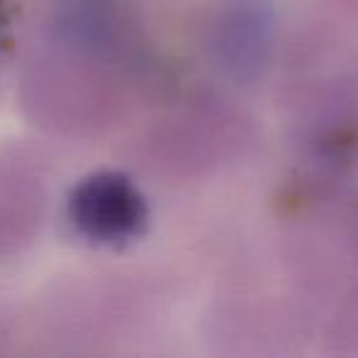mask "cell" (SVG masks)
I'll return each instance as SVG.
<instances>
[{
	"label": "cell",
	"instance_id": "obj_1",
	"mask_svg": "<svg viewBox=\"0 0 358 358\" xmlns=\"http://www.w3.org/2000/svg\"><path fill=\"white\" fill-rule=\"evenodd\" d=\"M71 221L96 243H125L143 234L148 204L128 177L115 172L94 174L71 196Z\"/></svg>",
	"mask_w": 358,
	"mask_h": 358
}]
</instances>
